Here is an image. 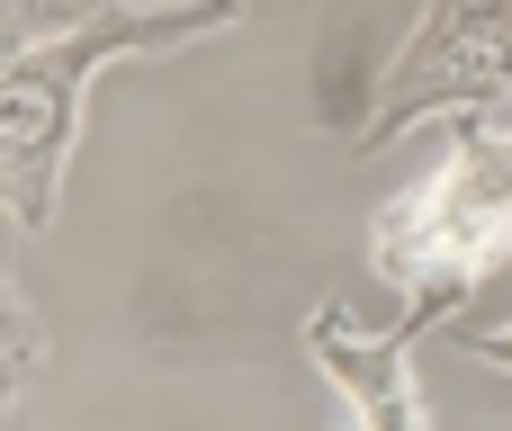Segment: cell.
I'll return each instance as SVG.
<instances>
[{"mask_svg":"<svg viewBox=\"0 0 512 431\" xmlns=\"http://www.w3.org/2000/svg\"><path fill=\"white\" fill-rule=\"evenodd\" d=\"M243 27V0H108L90 9L81 27H54L36 45L9 54V81H0V180H9V225L18 234H45L54 207H63V162H72V135H81V99L108 63H135V54H180L198 36H225Z\"/></svg>","mask_w":512,"mask_h":431,"instance_id":"6da1fadb","label":"cell"},{"mask_svg":"<svg viewBox=\"0 0 512 431\" xmlns=\"http://www.w3.org/2000/svg\"><path fill=\"white\" fill-rule=\"evenodd\" d=\"M504 261H512V99H495V108H459L432 180H414L405 198L378 207L369 270L405 306L414 297L468 306Z\"/></svg>","mask_w":512,"mask_h":431,"instance_id":"7a4b0ae2","label":"cell"},{"mask_svg":"<svg viewBox=\"0 0 512 431\" xmlns=\"http://www.w3.org/2000/svg\"><path fill=\"white\" fill-rule=\"evenodd\" d=\"M495 99H512V0H432L414 18V36L396 45V63L378 72V99H369L351 153H387L423 117H459V108H495Z\"/></svg>","mask_w":512,"mask_h":431,"instance_id":"3957f363","label":"cell"},{"mask_svg":"<svg viewBox=\"0 0 512 431\" xmlns=\"http://www.w3.org/2000/svg\"><path fill=\"white\" fill-rule=\"evenodd\" d=\"M432 324H459V306L414 297L387 333H369L351 306H315L306 315V351L333 378V396L351 405V431H432L423 423V387H414V342Z\"/></svg>","mask_w":512,"mask_h":431,"instance_id":"277c9868","label":"cell"},{"mask_svg":"<svg viewBox=\"0 0 512 431\" xmlns=\"http://www.w3.org/2000/svg\"><path fill=\"white\" fill-rule=\"evenodd\" d=\"M90 9H108V0H9V54L36 45V36H54V27H81Z\"/></svg>","mask_w":512,"mask_h":431,"instance_id":"5b68a950","label":"cell"},{"mask_svg":"<svg viewBox=\"0 0 512 431\" xmlns=\"http://www.w3.org/2000/svg\"><path fill=\"white\" fill-rule=\"evenodd\" d=\"M450 333H459V351H468V360H486V369H512V324H504V333H486V324H450Z\"/></svg>","mask_w":512,"mask_h":431,"instance_id":"8992f818","label":"cell"}]
</instances>
